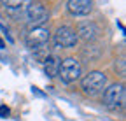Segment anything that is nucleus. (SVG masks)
Listing matches in <instances>:
<instances>
[{"instance_id":"f257e3e1","label":"nucleus","mask_w":126,"mask_h":121,"mask_svg":"<svg viewBox=\"0 0 126 121\" xmlns=\"http://www.w3.org/2000/svg\"><path fill=\"white\" fill-rule=\"evenodd\" d=\"M81 86L84 89V93L86 95H98L102 89H105L107 86V75L100 70H93L89 74H86L82 81H81Z\"/></svg>"},{"instance_id":"39448f33","label":"nucleus","mask_w":126,"mask_h":121,"mask_svg":"<svg viewBox=\"0 0 126 121\" xmlns=\"http://www.w3.org/2000/svg\"><path fill=\"white\" fill-rule=\"evenodd\" d=\"M47 16L49 14H47L46 7L40 2H28L26 4V18H28V23L32 28L42 26L47 21Z\"/></svg>"},{"instance_id":"9b49d317","label":"nucleus","mask_w":126,"mask_h":121,"mask_svg":"<svg viewBox=\"0 0 126 121\" xmlns=\"http://www.w3.org/2000/svg\"><path fill=\"white\" fill-rule=\"evenodd\" d=\"M4 5L9 7V9H21L23 2H4Z\"/></svg>"},{"instance_id":"423d86ee","label":"nucleus","mask_w":126,"mask_h":121,"mask_svg":"<svg viewBox=\"0 0 126 121\" xmlns=\"http://www.w3.org/2000/svg\"><path fill=\"white\" fill-rule=\"evenodd\" d=\"M49 30L46 26H37V28H32L30 32L26 34V44L30 49H33L37 46H44V44L49 42Z\"/></svg>"},{"instance_id":"f03ea898","label":"nucleus","mask_w":126,"mask_h":121,"mask_svg":"<svg viewBox=\"0 0 126 121\" xmlns=\"http://www.w3.org/2000/svg\"><path fill=\"white\" fill-rule=\"evenodd\" d=\"M81 63L79 60L75 58H65L63 62L60 63V69H58V77L63 81V83H74L81 77Z\"/></svg>"},{"instance_id":"6e6552de","label":"nucleus","mask_w":126,"mask_h":121,"mask_svg":"<svg viewBox=\"0 0 126 121\" xmlns=\"http://www.w3.org/2000/svg\"><path fill=\"white\" fill-rule=\"evenodd\" d=\"M93 4L89 0H68L67 2V9L72 16H86L89 14Z\"/></svg>"},{"instance_id":"0eeeda50","label":"nucleus","mask_w":126,"mask_h":121,"mask_svg":"<svg viewBox=\"0 0 126 121\" xmlns=\"http://www.w3.org/2000/svg\"><path fill=\"white\" fill-rule=\"evenodd\" d=\"M100 34V28L96 23H93V21H82V23H79L77 26V39L81 37L82 40H94L98 37Z\"/></svg>"},{"instance_id":"20e7f679","label":"nucleus","mask_w":126,"mask_h":121,"mask_svg":"<svg viewBox=\"0 0 126 121\" xmlns=\"http://www.w3.org/2000/svg\"><path fill=\"white\" fill-rule=\"evenodd\" d=\"M54 46L56 48H61V49H68V48H74L77 44V35H75V30L72 26H58V30L54 32Z\"/></svg>"},{"instance_id":"9d476101","label":"nucleus","mask_w":126,"mask_h":121,"mask_svg":"<svg viewBox=\"0 0 126 121\" xmlns=\"http://www.w3.org/2000/svg\"><path fill=\"white\" fill-rule=\"evenodd\" d=\"M32 54H33V58L37 60V62L44 63L47 58L51 56V51H49V44H44V46H37L32 49Z\"/></svg>"},{"instance_id":"ddd939ff","label":"nucleus","mask_w":126,"mask_h":121,"mask_svg":"<svg viewBox=\"0 0 126 121\" xmlns=\"http://www.w3.org/2000/svg\"><path fill=\"white\" fill-rule=\"evenodd\" d=\"M32 91H33V93H35L37 97H46L44 93H40V91H39V88H35V86H33V88H32Z\"/></svg>"},{"instance_id":"f8f14e48","label":"nucleus","mask_w":126,"mask_h":121,"mask_svg":"<svg viewBox=\"0 0 126 121\" xmlns=\"http://www.w3.org/2000/svg\"><path fill=\"white\" fill-rule=\"evenodd\" d=\"M9 114H11V109L7 105H0V118H7Z\"/></svg>"},{"instance_id":"1a4fd4ad","label":"nucleus","mask_w":126,"mask_h":121,"mask_svg":"<svg viewBox=\"0 0 126 121\" xmlns=\"http://www.w3.org/2000/svg\"><path fill=\"white\" fill-rule=\"evenodd\" d=\"M60 63H61V60H60L58 56H54V54H51V56L44 62V72H46V75H47L49 79H53V77H56V75H58Z\"/></svg>"},{"instance_id":"4468645a","label":"nucleus","mask_w":126,"mask_h":121,"mask_svg":"<svg viewBox=\"0 0 126 121\" xmlns=\"http://www.w3.org/2000/svg\"><path fill=\"white\" fill-rule=\"evenodd\" d=\"M4 48H5V44H4V40H2V39H0V49H4Z\"/></svg>"},{"instance_id":"7ed1b4c3","label":"nucleus","mask_w":126,"mask_h":121,"mask_svg":"<svg viewBox=\"0 0 126 121\" xmlns=\"http://www.w3.org/2000/svg\"><path fill=\"white\" fill-rule=\"evenodd\" d=\"M124 102V86L121 83H114L103 91V104L109 109H117Z\"/></svg>"}]
</instances>
